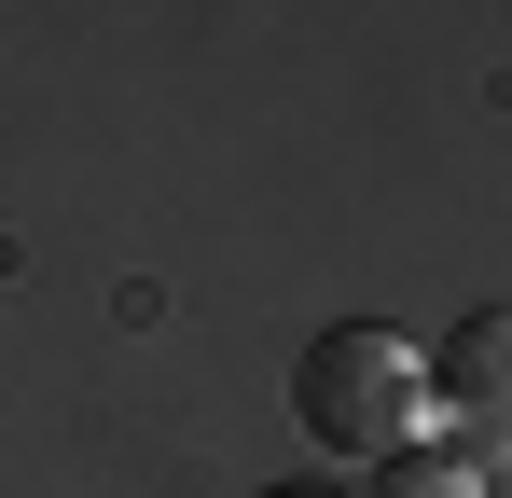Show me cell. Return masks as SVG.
Instances as JSON below:
<instances>
[{"label": "cell", "mask_w": 512, "mask_h": 498, "mask_svg": "<svg viewBox=\"0 0 512 498\" xmlns=\"http://www.w3.org/2000/svg\"><path fill=\"white\" fill-rule=\"evenodd\" d=\"M429 415V346H402L388 319H333L305 360H291V429L346 457V471H374V457H402Z\"/></svg>", "instance_id": "obj_1"}, {"label": "cell", "mask_w": 512, "mask_h": 498, "mask_svg": "<svg viewBox=\"0 0 512 498\" xmlns=\"http://www.w3.org/2000/svg\"><path fill=\"white\" fill-rule=\"evenodd\" d=\"M429 443L471 457V471H512V305H471V319L429 346Z\"/></svg>", "instance_id": "obj_2"}, {"label": "cell", "mask_w": 512, "mask_h": 498, "mask_svg": "<svg viewBox=\"0 0 512 498\" xmlns=\"http://www.w3.org/2000/svg\"><path fill=\"white\" fill-rule=\"evenodd\" d=\"M360 498H485V471H471V457H443V443H402V457H374V471H360Z\"/></svg>", "instance_id": "obj_3"}, {"label": "cell", "mask_w": 512, "mask_h": 498, "mask_svg": "<svg viewBox=\"0 0 512 498\" xmlns=\"http://www.w3.org/2000/svg\"><path fill=\"white\" fill-rule=\"evenodd\" d=\"M263 498H333V485H263Z\"/></svg>", "instance_id": "obj_4"}]
</instances>
